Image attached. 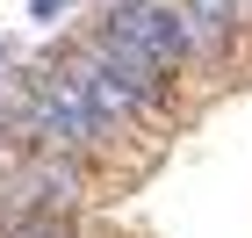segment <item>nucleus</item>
Masks as SVG:
<instances>
[{
    "label": "nucleus",
    "mask_w": 252,
    "mask_h": 238,
    "mask_svg": "<svg viewBox=\"0 0 252 238\" xmlns=\"http://www.w3.org/2000/svg\"><path fill=\"white\" fill-rule=\"evenodd\" d=\"M101 29H108L116 43H130L137 58H152L166 79H180L188 43H180V7H173V0H108Z\"/></svg>",
    "instance_id": "nucleus-2"
},
{
    "label": "nucleus",
    "mask_w": 252,
    "mask_h": 238,
    "mask_svg": "<svg viewBox=\"0 0 252 238\" xmlns=\"http://www.w3.org/2000/svg\"><path fill=\"white\" fill-rule=\"evenodd\" d=\"M65 72L79 79V94L94 101V108H101L108 123H116V130H123V123H137V116H158V108H152L144 94H137V87H123V79L108 72V65H94L87 51H72V58H65Z\"/></svg>",
    "instance_id": "nucleus-5"
},
{
    "label": "nucleus",
    "mask_w": 252,
    "mask_h": 238,
    "mask_svg": "<svg viewBox=\"0 0 252 238\" xmlns=\"http://www.w3.org/2000/svg\"><path fill=\"white\" fill-rule=\"evenodd\" d=\"M65 7H72V0H29V15H36V22H58Z\"/></svg>",
    "instance_id": "nucleus-8"
},
{
    "label": "nucleus",
    "mask_w": 252,
    "mask_h": 238,
    "mask_svg": "<svg viewBox=\"0 0 252 238\" xmlns=\"http://www.w3.org/2000/svg\"><path fill=\"white\" fill-rule=\"evenodd\" d=\"M173 7H180V43H188V58H202V65H216L238 36H245V7H238V0H173Z\"/></svg>",
    "instance_id": "nucleus-4"
},
{
    "label": "nucleus",
    "mask_w": 252,
    "mask_h": 238,
    "mask_svg": "<svg viewBox=\"0 0 252 238\" xmlns=\"http://www.w3.org/2000/svg\"><path fill=\"white\" fill-rule=\"evenodd\" d=\"M0 238H72L65 217H22V224H0Z\"/></svg>",
    "instance_id": "nucleus-7"
},
{
    "label": "nucleus",
    "mask_w": 252,
    "mask_h": 238,
    "mask_svg": "<svg viewBox=\"0 0 252 238\" xmlns=\"http://www.w3.org/2000/svg\"><path fill=\"white\" fill-rule=\"evenodd\" d=\"M15 116L29 123V130H36L43 144H58V152H94L101 137H108V130H116V123L101 116L94 101L79 94V79L65 72H43L36 87H22V101H15Z\"/></svg>",
    "instance_id": "nucleus-1"
},
{
    "label": "nucleus",
    "mask_w": 252,
    "mask_h": 238,
    "mask_svg": "<svg viewBox=\"0 0 252 238\" xmlns=\"http://www.w3.org/2000/svg\"><path fill=\"white\" fill-rule=\"evenodd\" d=\"M79 51H87V58H94V65H108V72H116L123 87H137V94L152 101V108H166V101H173V79L158 72L152 58H137L130 43H116V36H108V29H94V36L79 43Z\"/></svg>",
    "instance_id": "nucleus-6"
},
{
    "label": "nucleus",
    "mask_w": 252,
    "mask_h": 238,
    "mask_svg": "<svg viewBox=\"0 0 252 238\" xmlns=\"http://www.w3.org/2000/svg\"><path fill=\"white\" fill-rule=\"evenodd\" d=\"M65 202H79V180L65 173V166H43V159H29V166H7V173H0V224L58 217Z\"/></svg>",
    "instance_id": "nucleus-3"
}]
</instances>
